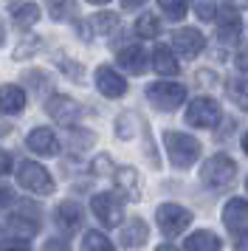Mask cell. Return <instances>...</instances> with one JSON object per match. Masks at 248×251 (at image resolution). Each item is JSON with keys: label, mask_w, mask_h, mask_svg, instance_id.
I'll list each match as a JSON object with an SVG mask.
<instances>
[{"label": "cell", "mask_w": 248, "mask_h": 251, "mask_svg": "<svg viewBox=\"0 0 248 251\" xmlns=\"http://www.w3.org/2000/svg\"><path fill=\"white\" fill-rule=\"evenodd\" d=\"M164 147H167L169 161H172L175 170H189L192 164H198V158H200V141L189 133H180V130L164 133Z\"/></svg>", "instance_id": "cell-1"}, {"label": "cell", "mask_w": 248, "mask_h": 251, "mask_svg": "<svg viewBox=\"0 0 248 251\" xmlns=\"http://www.w3.org/2000/svg\"><path fill=\"white\" fill-rule=\"evenodd\" d=\"M200 181L206 183L209 189H228V186L237 181V164H234V158H228L225 152L212 155V158L203 164Z\"/></svg>", "instance_id": "cell-2"}, {"label": "cell", "mask_w": 248, "mask_h": 251, "mask_svg": "<svg viewBox=\"0 0 248 251\" xmlns=\"http://www.w3.org/2000/svg\"><path fill=\"white\" fill-rule=\"evenodd\" d=\"M147 99L161 113H169L186 102V88L180 82H152V85H147Z\"/></svg>", "instance_id": "cell-3"}, {"label": "cell", "mask_w": 248, "mask_h": 251, "mask_svg": "<svg viewBox=\"0 0 248 251\" xmlns=\"http://www.w3.org/2000/svg\"><path fill=\"white\" fill-rule=\"evenodd\" d=\"M17 183L25 186L28 192L34 195H54V178H51V172L40 167L37 161H23L20 167H17Z\"/></svg>", "instance_id": "cell-4"}, {"label": "cell", "mask_w": 248, "mask_h": 251, "mask_svg": "<svg viewBox=\"0 0 248 251\" xmlns=\"http://www.w3.org/2000/svg\"><path fill=\"white\" fill-rule=\"evenodd\" d=\"M155 223L167 237H178V234H183L189 228L192 212L183 209V206H178V203H161L155 212Z\"/></svg>", "instance_id": "cell-5"}, {"label": "cell", "mask_w": 248, "mask_h": 251, "mask_svg": "<svg viewBox=\"0 0 248 251\" xmlns=\"http://www.w3.org/2000/svg\"><path fill=\"white\" fill-rule=\"evenodd\" d=\"M220 119H223V110H220V104L214 102L212 96H198V99L189 102V110H186V125L189 127L209 130V127H214Z\"/></svg>", "instance_id": "cell-6"}, {"label": "cell", "mask_w": 248, "mask_h": 251, "mask_svg": "<svg viewBox=\"0 0 248 251\" xmlns=\"http://www.w3.org/2000/svg\"><path fill=\"white\" fill-rule=\"evenodd\" d=\"M45 113L54 119L56 125L62 127H76V122L82 119V104L76 102V99H71V96H62V93H56V96H51L48 102H45Z\"/></svg>", "instance_id": "cell-7"}, {"label": "cell", "mask_w": 248, "mask_h": 251, "mask_svg": "<svg viewBox=\"0 0 248 251\" xmlns=\"http://www.w3.org/2000/svg\"><path fill=\"white\" fill-rule=\"evenodd\" d=\"M90 209H93V215L99 217V223H104L107 228L119 226L124 220V206L122 201L116 198L113 192H99L93 195V201H90Z\"/></svg>", "instance_id": "cell-8"}, {"label": "cell", "mask_w": 248, "mask_h": 251, "mask_svg": "<svg viewBox=\"0 0 248 251\" xmlns=\"http://www.w3.org/2000/svg\"><path fill=\"white\" fill-rule=\"evenodd\" d=\"M223 223L234 237H246L248 234V201H228L223 206Z\"/></svg>", "instance_id": "cell-9"}, {"label": "cell", "mask_w": 248, "mask_h": 251, "mask_svg": "<svg viewBox=\"0 0 248 251\" xmlns=\"http://www.w3.org/2000/svg\"><path fill=\"white\" fill-rule=\"evenodd\" d=\"M172 48L178 51L180 57L195 59L198 54H203V48H206V37H203L198 28H178V31L172 34Z\"/></svg>", "instance_id": "cell-10"}, {"label": "cell", "mask_w": 248, "mask_h": 251, "mask_svg": "<svg viewBox=\"0 0 248 251\" xmlns=\"http://www.w3.org/2000/svg\"><path fill=\"white\" fill-rule=\"evenodd\" d=\"M54 220L62 234H76L79 228H82V223H85V215H82V206L76 201H62V203L56 206Z\"/></svg>", "instance_id": "cell-11"}, {"label": "cell", "mask_w": 248, "mask_h": 251, "mask_svg": "<svg viewBox=\"0 0 248 251\" xmlns=\"http://www.w3.org/2000/svg\"><path fill=\"white\" fill-rule=\"evenodd\" d=\"M116 25H119V14H116V12H96L93 17L85 20V25H79V37H82V40L107 37Z\"/></svg>", "instance_id": "cell-12"}, {"label": "cell", "mask_w": 248, "mask_h": 251, "mask_svg": "<svg viewBox=\"0 0 248 251\" xmlns=\"http://www.w3.org/2000/svg\"><path fill=\"white\" fill-rule=\"evenodd\" d=\"M96 88H99V93L107 96V99H122L124 93H127V82H124V76H119L110 65H99V68H96Z\"/></svg>", "instance_id": "cell-13"}, {"label": "cell", "mask_w": 248, "mask_h": 251, "mask_svg": "<svg viewBox=\"0 0 248 251\" xmlns=\"http://www.w3.org/2000/svg\"><path fill=\"white\" fill-rule=\"evenodd\" d=\"M25 147L37 155H56L59 152V138L51 127H34L25 136Z\"/></svg>", "instance_id": "cell-14"}, {"label": "cell", "mask_w": 248, "mask_h": 251, "mask_svg": "<svg viewBox=\"0 0 248 251\" xmlns=\"http://www.w3.org/2000/svg\"><path fill=\"white\" fill-rule=\"evenodd\" d=\"M113 183L122 192L124 201H138L141 198V178H138L135 167H119V170L113 172Z\"/></svg>", "instance_id": "cell-15"}, {"label": "cell", "mask_w": 248, "mask_h": 251, "mask_svg": "<svg viewBox=\"0 0 248 251\" xmlns=\"http://www.w3.org/2000/svg\"><path fill=\"white\" fill-rule=\"evenodd\" d=\"M116 59H119V65H122L124 71H130L133 76H141V74H147V68L152 65V59H149V57L144 54V48H141V46L119 48Z\"/></svg>", "instance_id": "cell-16"}, {"label": "cell", "mask_w": 248, "mask_h": 251, "mask_svg": "<svg viewBox=\"0 0 248 251\" xmlns=\"http://www.w3.org/2000/svg\"><path fill=\"white\" fill-rule=\"evenodd\" d=\"M217 40L225 46H234L243 40V20L237 17V9H228V6L223 9L220 23H217Z\"/></svg>", "instance_id": "cell-17"}, {"label": "cell", "mask_w": 248, "mask_h": 251, "mask_svg": "<svg viewBox=\"0 0 248 251\" xmlns=\"http://www.w3.org/2000/svg\"><path fill=\"white\" fill-rule=\"evenodd\" d=\"M23 107H25V91L11 82L0 85V110L6 116H20Z\"/></svg>", "instance_id": "cell-18"}, {"label": "cell", "mask_w": 248, "mask_h": 251, "mask_svg": "<svg viewBox=\"0 0 248 251\" xmlns=\"http://www.w3.org/2000/svg\"><path fill=\"white\" fill-rule=\"evenodd\" d=\"M152 68L161 74V76H178V59H175V48L167 46V43H158L155 51H152Z\"/></svg>", "instance_id": "cell-19"}, {"label": "cell", "mask_w": 248, "mask_h": 251, "mask_svg": "<svg viewBox=\"0 0 248 251\" xmlns=\"http://www.w3.org/2000/svg\"><path fill=\"white\" fill-rule=\"evenodd\" d=\"M147 237H149V226H147L141 217H133V220L122 228V246H127V249H138V246H144Z\"/></svg>", "instance_id": "cell-20"}, {"label": "cell", "mask_w": 248, "mask_h": 251, "mask_svg": "<svg viewBox=\"0 0 248 251\" xmlns=\"http://www.w3.org/2000/svg\"><path fill=\"white\" fill-rule=\"evenodd\" d=\"M220 237L214 234V231H209V228H200V231H195V234H189L186 237V243H183V249L186 251H220Z\"/></svg>", "instance_id": "cell-21"}, {"label": "cell", "mask_w": 248, "mask_h": 251, "mask_svg": "<svg viewBox=\"0 0 248 251\" xmlns=\"http://www.w3.org/2000/svg\"><path fill=\"white\" fill-rule=\"evenodd\" d=\"M45 9L51 14V20H56V23H71L79 14L76 0H45Z\"/></svg>", "instance_id": "cell-22"}, {"label": "cell", "mask_w": 248, "mask_h": 251, "mask_svg": "<svg viewBox=\"0 0 248 251\" xmlns=\"http://www.w3.org/2000/svg\"><path fill=\"white\" fill-rule=\"evenodd\" d=\"M11 17H14V25L17 28L28 31L40 20V6L37 3H17V6H11Z\"/></svg>", "instance_id": "cell-23"}, {"label": "cell", "mask_w": 248, "mask_h": 251, "mask_svg": "<svg viewBox=\"0 0 248 251\" xmlns=\"http://www.w3.org/2000/svg\"><path fill=\"white\" fill-rule=\"evenodd\" d=\"M6 226H9V231L14 234V237H23V240L40 231V223H37V217L20 215V212H17L14 217H9V223H6Z\"/></svg>", "instance_id": "cell-24"}, {"label": "cell", "mask_w": 248, "mask_h": 251, "mask_svg": "<svg viewBox=\"0 0 248 251\" xmlns=\"http://www.w3.org/2000/svg\"><path fill=\"white\" fill-rule=\"evenodd\" d=\"M225 93H228V99L243 110L248 113V82L243 76H231V79L225 82Z\"/></svg>", "instance_id": "cell-25"}, {"label": "cell", "mask_w": 248, "mask_h": 251, "mask_svg": "<svg viewBox=\"0 0 248 251\" xmlns=\"http://www.w3.org/2000/svg\"><path fill=\"white\" fill-rule=\"evenodd\" d=\"M68 144H71V152H85L96 144V133L93 130H79V127H71L68 133Z\"/></svg>", "instance_id": "cell-26"}, {"label": "cell", "mask_w": 248, "mask_h": 251, "mask_svg": "<svg viewBox=\"0 0 248 251\" xmlns=\"http://www.w3.org/2000/svg\"><path fill=\"white\" fill-rule=\"evenodd\" d=\"M135 34L144 37V40H155L161 34V20H158L155 14H141L135 20Z\"/></svg>", "instance_id": "cell-27"}, {"label": "cell", "mask_w": 248, "mask_h": 251, "mask_svg": "<svg viewBox=\"0 0 248 251\" xmlns=\"http://www.w3.org/2000/svg\"><path fill=\"white\" fill-rule=\"evenodd\" d=\"M82 251H116V246H113L101 231H85V237H82Z\"/></svg>", "instance_id": "cell-28"}, {"label": "cell", "mask_w": 248, "mask_h": 251, "mask_svg": "<svg viewBox=\"0 0 248 251\" xmlns=\"http://www.w3.org/2000/svg\"><path fill=\"white\" fill-rule=\"evenodd\" d=\"M56 68H59V74H65L68 79H74V82H82L85 79V65H79L76 59H56Z\"/></svg>", "instance_id": "cell-29"}, {"label": "cell", "mask_w": 248, "mask_h": 251, "mask_svg": "<svg viewBox=\"0 0 248 251\" xmlns=\"http://www.w3.org/2000/svg\"><path fill=\"white\" fill-rule=\"evenodd\" d=\"M192 6H195L198 20H203V23H214V17H217V0H192Z\"/></svg>", "instance_id": "cell-30"}, {"label": "cell", "mask_w": 248, "mask_h": 251, "mask_svg": "<svg viewBox=\"0 0 248 251\" xmlns=\"http://www.w3.org/2000/svg\"><path fill=\"white\" fill-rule=\"evenodd\" d=\"M158 6L172 20H183L186 17V0H158Z\"/></svg>", "instance_id": "cell-31"}, {"label": "cell", "mask_w": 248, "mask_h": 251, "mask_svg": "<svg viewBox=\"0 0 248 251\" xmlns=\"http://www.w3.org/2000/svg\"><path fill=\"white\" fill-rule=\"evenodd\" d=\"M133 125H135V116L133 113H122L119 119H116V136L122 138V141H130V138L135 136Z\"/></svg>", "instance_id": "cell-32"}, {"label": "cell", "mask_w": 248, "mask_h": 251, "mask_svg": "<svg viewBox=\"0 0 248 251\" xmlns=\"http://www.w3.org/2000/svg\"><path fill=\"white\" fill-rule=\"evenodd\" d=\"M43 48V40L40 37H25L20 46L14 48V59H25V57H31V54H37Z\"/></svg>", "instance_id": "cell-33"}, {"label": "cell", "mask_w": 248, "mask_h": 251, "mask_svg": "<svg viewBox=\"0 0 248 251\" xmlns=\"http://www.w3.org/2000/svg\"><path fill=\"white\" fill-rule=\"evenodd\" d=\"M0 251H31V249L23 237H9V240H0Z\"/></svg>", "instance_id": "cell-34"}, {"label": "cell", "mask_w": 248, "mask_h": 251, "mask_svg": "<svg viewBox=\"0 0 248 251\" xmlns=\"http://www.w3.org/2000/svg\"><path fill=\"white\" fill-rule=\"evenodd\" d=\"M17 201H20V198L11 192L9 186H3V183H0V212H3V209H9V206H14Z\"/></svg>", "instance_id": "cell-35"}, {"label": "cell", "mask_w": 248, "mask_h": 251, "mask_svg": "<svg viewBox=\"0 0 248 251\" xmlns=\"http://www.w3.org/2000/svg\"><path fill=\"white\" fill-rule=\"evenodd\" d=\"M25 82H34V85H37V91L51 88V79H48L45 74H37V71H28V74H25Z\"/></svg>", "instance_id": "cell-36"}, {"label": "cell", "mask_w": 248, "mask_h": 251, "mask_svg": "<svg viewBox=\"0 0 248 251\" xmlns=\"http://www.w3.org/2000/svg\"><path fill=\"white\" fill-rule=\"evenodd\" d=\"M43 251H71V246H68L65 240H59V237H51L48 243L43 246Z\"/></svg>", "instance_id": "cell-37"}, {"label": "cell", "mask_w": 248, "mask_h": 251, "mask_svg": "<svg viewBox=\"0 0 248 251\" xmlns=\"http://www.w3.org/2000/svg\"><path fill=\"white\" fill-rule=\"evenodd\" d=\"M6 172H11V155L6 150H0V175H6Z\"/></svg>", "instance_id": "cell-38"}, {"label": "cell", "mask_w": 248, "mask_h": 251, "mask_svg": "<svg viewBox=\"0 0 248 251\" xmlns=\"http://www.w3.org/2000/svg\"><path fill=\"white\" fill-rule=\"evenodd\" d=\"M237 68H240V71H248V46H243V51L237 54Z\"/></svg>", "instance_id": "cell-39"}, {"label": "cell", "mask_w": 248, "mask_h": 251, "mask_svg": "<svg viewBox=\"0 0 248 251\" xmlns=\"http://www.w3.org/2000/svg\"><path fill=\"white\" fill-rule=\"evenodd\" d=\"M147 0H122V6L127 9V12H135V9H141Z\"/></svg>", "instance_id": "cell-40"}, {"label": "cell", "mask_w": 248, "mask_h": 251, "mask_svg": "<svg viewBox=\"0 0 248 251\" xmlns=\"http://www.w3.org/2000/svg\"><path fill=\"white\" fill-rule=\"evenodd\" d=\"M225 6H228V9H246L248 0H225Z\"/></svg>", "instance_id": "cell-41"}, {"label": "cell", "mask_w": 248, "mask_h": 251, "mask_svg": "<svg viewBox=\"0 0 248 251\" xmlns=\"http://www.w3.org/2000/svg\"><path fill=\"white\" fill-rule=\"evenodd\" d=\"M3 43H6V25L0 23V46H3Z\"/></svg>", "instance_id": "cell-42"}, {"label": "cell", "mask_w": 248, "mask_h": 251, "mask_svg": "<svg viewBox=\"0 0 248 251\" xmlns=\"http://www.w3.org/2000/svg\"><path fill=\"white\" fill-rule=\"evenodd\" d=\"M243 150H246V155H248V130L243 133Z\"/></svg>", "instance_id": "cell-43"}, {"label": "cell", "mask_w": 248, "mask_h": 251, "mask_svg": "<svg viewBox=\"0 0 248 251\" xmlns=\"http://www.w3.org/2000/svg\"><path fill=\"white\" fill-rule=\"evenodd\" d=\"M155 251H178V249H175V246H158Z\"/></svg>", "instance_id": "cell-44"}, {"label": "cell", "mask_w": 248, "mask_h": 251, "mask_svg": "<svg viewBox=\"0 0 248 251\" xmlns=\"http://www.w3.org/2000/svg\"><path fill=\"white\" fill-rule=\"evenodd\" d=\"M88 3H96V6H101V3H110V0H88Z\"/></svg>", "instance_id": "cell-45"}, {"label": "cell", "mask_w": 248, "mask_h": 251, "mask_svg": "<svg viewBox=\"0 0 248 251\" xmlns=\"http://www.w3.org/2000/svg\"><path fill=\"white\" fill-rule=\"evenodd\" d=\"M246 186H248V178H246Z\"/></svg>", "instance_id": "cell-46"}]
</instances>
